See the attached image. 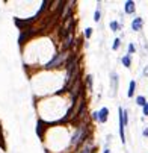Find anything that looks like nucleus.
Wrapping results in <instances>:
<instances>
[{
  "mask_svg": "<svg viewBox=\"0 0 148 153\" xmlns=\"http://www.w3.org/2000/svg\"><path fill=\"white\" fill-rule=\"evenodd\" d=\"M110 29L115 30V32L119 30V23H118V21H110Z\"/></svg>",
  "mask_w": 148,
  "mask_h": 153,
  "instance_id": "obj_12",
  "label": "nucleus"
},
{
  "mask_svg": "<svg viewBox=\"0 0 148 153\" xmlns=\"http://www.w3.org/2000/svg\"><path fill=\"white\" fill-rule=\"evenodd\" d=\"M86 80H88V88L91 90V88H92V76H88Z\"/></svg>",
  "mask_w": 148,
  "mask_h": 153,
  "instance_id": "obj_16",
  "label": "nucleus"
},
{
  "mask_svg": "<svg viewBox=\"0 0 148 153\" xmlns=\"http://www.w3.org/2000/svg\"><path fill=\"white\" fill-rule=\"evenodd\" d=\"M116 82H118L116 74H115V73H112V86H113V94L116 93Z\"/></svg>",
  "mask_w": 148,
  "mask_h": 153,
  "instance_id": "obj_9",
  "label": "nucleus"
},
{
  "mask_svg": "<svg viewBox=\"0 0 148 153\" xmlns=\"http://www.w3.org/2000/svg\"><path fill=\"white\" fill-rule=\"evenodd\" d=\"M131 53H134V46H133V44L129 46V56H130Z\"/></svg>",
  "mask_w": 148,
  "mask_h": 153,
  "instance_id": "obj_17",
  "label": "nucleus"
},
{
  "mask_svg": "<svg viewBox=\"0 0 148 153\" xmlns=\"http://www.w3.org/2000/svg\"><path fill=\"white\" fill-rule=\"evenodd\" d=\"M123 64H124V67H127V68L130 67V64H131V61H130V56H129V55L123 58Z\"/></svg>",
  "mask_w": 148,
  "mask_h": 153,
  "instance_id": "obj_11",
  "label": "nucleus"
},
{
  "mask_svg": "<svg viewBox=\"0 0 148 153\" xmlns=\"http://www.w3.org/2000/svg\"><path fill=\"white\" fill-rule=\"evenodd\" d=\"M85 138H86V129H85V126L82 124V126H79L76 129V132H74V135L71 138V146H77L80 141H83Z\"/></svg>",
  "mask_w": 148,
  "mask_h": 153,
  "instance_id": "obj_2",
  "label": "nucleus"
},
{
  "mask_svg": "<svg viewBox=\"0 0 148 153\" xmlns=\"http://www.w3.org/2000/svg\"><path fill=\"white\" fill-rule=\"evenodd\" d=\"M119 44H121V40H119V38H116V40H115V43H113V50H118Z\"/></svg>",
  "mask_w": 148,
  "mask_h": 153,
  "instance_id": "obj_15",
  "label": "nucleus"
},
{
  "mask_svg": "<svg viewBox=\"0 0 148 153\" xmlns=\"http://www.w3.org/2000/svg\"><path fill=\"white\" fill-rule=\"evenodd\" d=\"M71 40H73V36H71V33L66 36V40H65V43H64V46H62V49H64V52H66V49H68L70 46H71Z\"/></svg>",
  "mask_w": 148,
  "mask_h": 153,
  "instance_id": "obj_7",
  "label": "nucleus"
},
{
  "mask_svg": "<svg viewBox=\"0 0 148 153\" xmlns=\"http://www.w3.org/2000/svg\"><path fill=\"white\" fill-rule=\"evenodd\" d=\"M142 24H144L142 18L136 17V18L133 20V23H131V28H133V30H141L142 29Z\"/></svg>",
  "mask_w": 148,
  "mask_h": 153,
  "instance_id": "obj_5",
  "label": "nucleus"
},
{
  "mask_svg": "<svg viewBox=\"0 0 148 153\" xmlns=\"http://www.w3.org/2000/svg\"><path fill=\"white\" fill-rule=\"evenodd\" d=\"M100 18H101L100 9H97V11H95V15H94V21H100Z\"/></svg>",
  "mask_w": 148,
  "mask_h": 153,
  "instance_id": "obj_13",
  "label": "nucleus"
},
{
  "mask_svg": "<svg viewBox=\"0 0 148 153\" xmlns=\"http://www.w3.org/2000/svg\"><path fill=\"white\" fill-rule=\"evenodd\" d=\"M144 135H145V136H148V129H145V131H144Z\"/></svg>",
  "mask_w": 148,
  "mask_h": 153,
  "instance_id": "obj_19",
  "label": "nucleus"
},
{
  "mask_svg": "<svg viewBox=\"0 0 148 153\" xmlns=\"http://www.w3.org/2000/svg\"><path fill=\"white\" fill-rule=\"evenodd\" d=\"M91 35H92V29H91V28H86V29H85V36H86V38H91Z\"/></svg>",
  "mask_w": 148,
  "mask_h": 153,
  "instance_id": "obj_14",
  "label": "nucleus"
},
{
  "mask_svg": "<svg viewBox=\"0 0 148 153\" xmlns=\"http://www.w3.org/2000/svg\"><path fill=\"white\" fill-rule=\"evenodd\" d=\"M144 73H145V76L148 74V67H145V70H144Z\"/></svg>",
  "mask_w": 148,
  "mask_h": 153,
  "instance_id": "obj_20",
  "label": "nucleus"
},
{
  "mask_svg": "<svg viewBox=\"0 0 148 153\" xmlns=\"http://www.w3.org/2000/svg\"><path fill=\"white\" fill-rule=\"evenodd\" d=\"M107 112H109V111H107V108H103L100 112H97V120L100 123H104L107 120Z\"/></svg>",
  "mask_w": 148,
  "mask_h": 153,
  "instance_id": "obj_4",
  "label": "nucleus"
},
{
  "mask_svg": "<svg viewBox=\"0 0 148 153\" xmlns=\"http://www.w3.org/2000/svg\"><path fill=\"white\" fill-rule=\"evenodd\" d=\"M144 114H145V115H148V103L144 105Z\"/></svg>",
  "mask_w": 148,
  "mask_h": 153,
  "instance_id": "obj_18",
  "label": "nucleus"
},
{
  "mask_svg": "<svg viewBox=\"0 0 148 153\" xmlns=\"http://www.w3.org/2000/svg\"><path fill=\"white\" fill-rule=\"evenodd\" d=\"M126 126H127V112L123 111V108H119V135H121L123 144L126 143V133H124Z\"/></svg>",
  "mask_w": 148,
  "mask_h": 153,
  "instance_id": "obj_1",
  "label": "nucleus"
},
{
  "mask_svg": "<svg viewBox=\"0 0 148 153\" xmlns=\"http://www.w3.org/2000/svg\"><path fill=\"white\" fill-rule=\"evenodd\" d=\"M68 58V52H61V53H58L56 55V58L53 59V61H50L48 64H47V68H55V67H59V65H62V64L65 62V59Z\"/></svg>",
  "mask_w": 148,
  "mask_h": 153,
  "instance_id": "obj_3",
  "label": "nucleus"
},
{
  "mask_svg": "<svg viewBox=\"0 0 148 153\" xmlns=\"http://www.w3.org/2000/svg\"><path fill=\"white\" fill-rule=\"evenodd\" d=\"M104 153H110V150H107V149H106V150H104Z\"/></svg>",
  "mask_w": 148,
  "mask_h": 153,
  "instance_id": "obj_21",
  "label": "nucleus"
},
{
  "mask_svg": "<svg viewBox=\"0 0 148 153\" xmlns=\"http://www.w3.org/2000/svg\"><path fill=\"white\" fill-rule=\"evenodd\" d=\"M134 3L131 2V0H129V2H126V12L127 14H134Z\"/></svg>",
  "mask_w": 148,
  "mask_h": 153,
  "instance_id": "obj_6",
  "label": "nucleus"
},
{
  "mask_svg": "<svg viewBox=\"0 0 148 153\" xmlns=\"http://www.w3.org/2000/svg\"><path fill=\"white\" fill-rule=\"evenodd\" d=\"M136 103H138L139 106H144V105H147V100H145V97H142V96H139V97L136 99Z\"/></svg>",
  "mask_w": 148,
  "mask_h": 153,
  "instance_id": "obj_10",
  "label": "nucleus"
},
{
  "mask_svg": "<svg viewBox=\"0 0 148 153\" xmlns=\"http://www.w3.org/2000/svg\"><path fill=\"white\" fill-rule=\"evenodd\" d=\"M134 90H136V82L131 80V82H130V90H129V97H131V96H133Z\"/></svg>",
  "mask_w": 148,
  "mask_h": 153,
  "instance_id": "obj_8",
  "label": "nucleus"
}]
</instances>
